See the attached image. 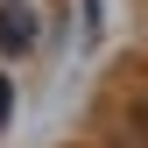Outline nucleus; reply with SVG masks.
<instances>
[{
  "label": "nucleus",
  "instance_id": "obj_1",
  "mask_svg": "<svg viewBox=\"0 0 148 148\" xmlns=\"http://www.w3.org/2000/svg\"><path fill=\"white\" fill-rule=\"evenodd\" d=\"M28 42H35V14L21 7V0H7V7H0V49H7V57H21Z\"/></svg>",
  "mask_w": 148,
  "mask_h": 148
},
{
  "label": "nucleus",
  "instance_id": "obj_2",
  "mask_svg": "<svg viewBox=\"0 0 148 148\" xmlns=\"http://www.w3.org/2000/svg\"><path fill=\"white\" fill-rule=\"evenodd\" d=\"M7 106H14V92H7V78H0V120H7Z\"/></svg>",
  "mask_w": 148,
  "mask_h": 148
},
{
  "label": "nucleus",
  "instance_id": "obj_3",
  "mask_svg": "<svg viewBox=\"0 0 148 148\" xmlns=\"http://www.w3.org/2000/svg\"><path fill=\"white\" fill-rule=\"evenodd\" d=\"M141 127H148V113H141Z\"/></svg>",
  "mask_w": 148,
  "mask_h": 148
}]
</instances>
